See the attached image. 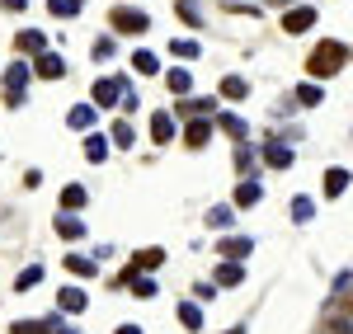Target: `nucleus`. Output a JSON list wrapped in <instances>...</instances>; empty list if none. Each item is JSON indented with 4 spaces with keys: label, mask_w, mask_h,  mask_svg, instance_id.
I'll return each mask as SVG.
<instances>
[{
    "label": "nucleus",
    "mask_w": 353,
    "mask_h": 334,
    "mask_svg": "<svg viewBox=\"0 0 353 334\" xmlns=\"http://www.w3.org/2000/svg\"><path fill=\"white\" fill-rule=\"evenodd\" d=\"M344 48H339V43H321V48H316V52H311V61H306V71H311V76H334V71H339V66H344Z\"/></svg>",
    "instance_id": "f257e3e1"
},
{
    "label": "nucleus",
    "mask_w": 353,
    "mask_h": 334,
    "mask_svg": "<svg viewBox=\"0 0 353 334\" xmlns=\"http://www.w3.org/2000/svg\"><path fill=\"white\" fill-rule=\"evenodd\" d=\"M24 90H28V66H24V61H14V66L5 71V99H10V109L24 104Z\"/></svg>",
    "instance_id": "f03ea898"
},
{
    "label": "nucleus",
    "mask_w": 353,
    "mask_h": 334,
    "mask_svg": "<svg viewBox=\"0 0 353 334\" xmlns=\"http://www.w3.org/2000/svg\"><path fill=\"white\" fill-rule=\"evenodd\" d=\"M113 28H118V33H146L151 19H146L141 10H132V5H123V10H113Z\"/></svg>",
    "instance_id": "7ed1b4c3"
},
{
    "label": "nucleus",
    "mask_w": 353,
    "mask_h": 334,
    "mask_svg": "<svg viewBox=\"0 0 353 334\" xmlns=\"http://www.w3.org/2000/svg\"><path fill=\"white\" fill-rule=\"evenodd\" d=\"M90 94H94V104H99V109H113V104H118V94H128V81H99Z\"/></svg>",
    "instance_id": "20e7f679"
},
{
    "label": "nucleus",
    "mask_w": 353,
    "mask_h": 334,
    "mask_svg": "<svg viewBox=\"0 0 353 334\" xmlns=\"http://www.w3.org/2000/svg\"><path fill=\"white\" fill-rule=\"evenodd\" d=\"M38 76H43V81H61V76H66V61L52 56V52H38Z\"/></svg>",
    "instance_id": "39448f33"
},
{
    "label": "nucleus",
    "mask_w": 353,
    "mask_h": 334,
    "mask_svg": "<svg viewBox=\"0 0 353 334\" xmlns=\"http://www.w3.org/2000/svg\"><path fill=\"white\" fill-rule=\"evenodd\" d=\"M57 306H61V311H71V315H81V311H85V292H81V287H61Z\"/></svg>",
    "instance_id": "423d86ee"
},
{
    "label": "nucleus",
    "mask_w": 353,
    "mask_h": 334,
    "mask_svg": "<svg viewBox=\"0 0 353 334\" xmlns=\"http://www.w3.org/2000/svg\"><path fill=\"white\" fill-rule=\"evenodd\" d=\"M311 24H316V10H292V14L283 19V28H288V33H306Z\"/></svg>",
    "instance_id": "0eeeda50"
},
{
    "label": "nucleus",
    "mask_w": 353,
    "mask_h": 334,
    "mask_svg": "<svg viewBox=\"0 0 353 334\" xmlns=\"http://www.w3.org/2000/svg\"><path fill=\"white\" fill-rule=\"evenodd\" d=\"M264 156H269L273 169H288V165H292V151H288L283 141H269V151H264Z\"/></svg>",
    "instance_id": "6e6552de"
},
{
    "label": "nucleus",
    "mask_w": 353,
    "mask_h": 334,
    "mask_svg": "<svg viewBox=\"0 0 353 334\" xmlns=\"http://www.w3.org/2000/svg\"><path fill=\"white\" fill-rule=\"evenodd\" d=\"M151 137H156V141L174 137V118H170V113H156V118H151Z\"/></svg>",
    "instance_id": "1a4fd4ad"
},
{
    "label": "nucleus",
    "mask_w": 353,
    "mask_h": 334,
    "mask_svg": "<svg viewBox=\"0 0 353 334\" xmlns=\"http://www.w3.org/2000/svg\"><path fill=\"white\" fill-rule=\"evenodd\" d=\"M208 137H212V123H189V132H184L189 146H208Z\"/></svg>",
    "instance_id": "9d476101"
},
{
    "label": "nucleus",
    "mask_w": 353,
    "mask_h": 334,
    "mask_svg": "<svg viewBox=\"0 0 353 334\" xmlns=\"http://www.w3.org/2000/svg\"><path fill=\"white\" fill-rule=\"evenodd\" d=\"M57 231H61V236H66V240H81V236H85L81 217H57Z\"/></svg>",
    "instance_id": "9b49d317"
},
{
    "label": "nucleus",
    "mask_w": 353,
    "mask_h": 334,
    "mask_svg": "<svg viewBox=\"0 0 353 334\" xmlns=\"http://www.w3.org/2000/svg\"><path fill=\"white\" fill-rule=\"evenodd\" d=\"M221 94H226V99H245V94H250V85H245L241 76H226V81H221Z\"/></svg>",
    "instance_id": "f8f14e48"
},
{
    "label": "nucleus",
    "mask_w": 353,
    "mask_h": 334,
    "mask_svg": "<svg viewBox=\"0 0 353 334\" xmlns=\"http://www.w3.org/2000/svg\"><path fill=\"white\" fill-rule=\"evenodd\" d=\"M221 254H226V259H245V254H250V240L231 236V240H221Z\"/></svg>",
    "instance_id": "ddd939ff"
},
{
    "label": "nucleus",
    "mask_w": 353,
    "mask_h": 334,
    "mask_svg": "<svg viewBox=\"0 0 353 334\" xmlns=\"http://www.w3.org/2000/svg\"><path fill=\"white\" fill-rule=\"evenodd\" d=\"M14 43H19V52H24V48H28V52H43V33H38V28H24Z\"/></svg>",
    "instance_id": "4468645a"
},
{
    "label": "nucleus",
    "mask_w": 353,
    "mask_h": 334,
    "mask_svg": "<svg viewBox=\"0 0 353 334\" xmlns=\"http://www.w3.org/2000/svg\"><path fill=\"white\" fill-rule=\"evenodd\" d=\"M344 189H349V174H344V169H330L325 174V194L334 198V194H344Z\"/></svg>",
    "instance_id": "2eb2a0df"
},
{
    "label": "nucleus",
    "mask_w": 353,
    "mask_h": 334,
    "mask_svg": "<svg viewBox=\"0 0 353 334\" xmlns=\"http://www.w3.org/2000/svg\"><path fill=\"white\" fill-rule=\"evenodd\" d=\"M132 66L141 71V76H156V71H161V61H156V52H137V56H132Z\"/></svg>",
    "instance_id": "dca6fc26"
},
{
    "label": "nucleus",
    "mask_w": 353,
    "mask_h": 334,
    "mask_svg": "<svg viewBox=\"0 0 353 334\" xmlns=\"http://www.w3.org/2000/svg\"><path fill=\"white\" fill-rule=\"evenodd\" d=\"M61 207H66V212H76V207H85V189H81V184H71V189L61 194Z\"/></svg>",
    "instance_id": "f3484780"
},
{
    "label": "nucleus",
    "mask_w": 353,
    "mask_h": 334,
    "mask_svg": "<svg viewBox=\"0 0 353 334\" xmlns=\"http://www.w3.org/2000/svg\"><path fill=\"white\" fill-rule=\"evenodd\" d=\"M85 156H90V160H104V156H109V141H104V137H90V141H85Z\"/></svg>",
    "instance_id": "a211bd4d"
},
{
    "label": "nucleus",
    "mask_w": 353,
    "mask_h": 334,
    "mask_svg": "<svg viewBox=\"0 0 353 334\" xmlns=\"http://www.w3.org/2000/svg\"><path fill=\"white\" fill-rule=\"evenodd\" d=\"M14 334H52V325H48V320H19Z\"/></svg>",
    "instance_id": "6ab92c4d"
},
{
    "label": "nucleus",
    "mask_w": 353,
    "mask_h": 334,
    "mask_svg": "<svg viewBox=\"0 0 353 334\" xmlns=\"http://www.w3.org/2000/svg\"><path fill=\"white\" fill-rule=\"evenodd\" d=\"M236 202H241V207L259 202V184H241V189H236Z\"/></svg>",
    "instance_id": "aec40b11"
},
{
    "label": "nucleus",
    "mask_w": 353,
    "mask_h": 334,
    "mask_svg": "<svg viewBox=\"0 0 353 334\" xmlns=\"http://www.w3.org/2000/svg\"><path fill=\"white\" fill-rule=\"evenodd\" d=\"M66 269H71V273H81V278H90V273H94V264H90V259H81V254H71V259H66Z\"/></svg>",
    "instance_id": "412c9836"
},
{
    "label": "nucleus",
    "mask_w": 353,
    "mask_h": 334,
    "mask_svg": "<svg viewBox=\"0 0 353 334\" xmlns=\"http://www.w3.org/2000/svg\"><path fill=\"white\" fill-rule=\"evenodd\" d=\"M38 278H43V269L33 264V269H24V273H19V282H14V287H19V292H28V287H33Z\"/></svg>",
    "instance_id": "4be33fe9"
},
{
    "label": "nucleus",
    "mask_w": 353,
    "mask_h": 334,
    "mask_svg": "<svg viewBox=\"0 0 353 334\" xmlns=\"http://www.w3.org/2000/svg\"><path fill=\"white\" fill-rule=\"evenodd\" d=\"M165 81H170V90H174V94H184V90H189V71H170Z\"/></svg>",
    "instance_id": "5701e85b"
},
{
    "label": "nucleus",
    "mask_w": 353,
    "mask_h": 334,
    "mask_svg": "<svg viewBox=\"0 0 353 334\" xmlns=\"http://www.w3.org/2000/svg\"><path fill=\"white\" fill-rule=\"evenodd\" d=\"M179 320H184V330H198V325H203V315H198V306H184V311H179Z\"/></svg>",
    "instance_id": "b1692460"
},
{
    "label": "nucleus",
    "mask_w": 353,
    "mask_h": 334,
    "mask_svg": "<svg viewBox=\"0 0 353 334\" xmlns=\"http://www.w3.org/2000/svg\"><path fill=\"white\" fill-rule=\"evenodd\" d=\"M94 123V109H71V127H90Z\"/></svg>",
    "instance_id": "393cba45"
},
{
    "label": "nucleus",
    "mask_w": 353,
    "mask_h": 334,
    "mask_svg": "<svg viewBox=\"0 0 353 334\" xmlns=\"http://www.w3.org/2000/svg\"><path fill=\"white\" fill-rule=\"evenodd\" d=\"M297 99H301V104H321V90H316V85H301Z\"/></svg>",
    "instance_id": "a878e982"
},
{
    "label": "nucleus",
    "mask_w": 353,
    "mask_h": 334,
    "mask_svg": "<svg viewBox=\"0 0 353 334\" xmlns=\"http://www.w3.org/2000/svg\"><path fill=\"white\" fill-rule=\"evenodd\" d=\"M81 10V0H52V14H76Z\"/></svg>",
    "instance_id": "bb28decb"
},
{
    "label": "nucleus",
    "mask_w": 353,
    "mask_h": 334,
    "mask_svg": "<svg viewBox=\"0 0 353 334\" xmlns=\"http://www.w3.org/2000/svg\"><path fill=\"white\" fill-rule=\"evenodd\" d=\"M113 141H118V146H132V127H128V123H118V127H113Z\"/></svg>",
    "instance_id": "cd10ccee"
},
{
    "label": "nucleus",
    "mask_w": 353,
    "mask_h": 334,
    "mask_svg": "<svg viewBox=\"0 0 353 334\" xmlns=\"http://www.w3.org/2000/svg\"><path fill=\"white\" fill-rule=\"evenodd\" d=\"M292 217H297V222H311V202H306V198L292 202Z\"/></svg>",
    "instance_id": "c85d7f7f"
},
{
    "label": "nucleus",
    "mask_w": 353,
    "mask_h": 334,
    "mask_svg": "<svg viewBox=\"0 0 353 334\" xmlns=\"http://www.w3.org/2000/svg\"><path fill=\"white\" fill-rule=\"evenodd\" d=\"M221 123H226V132H231V137H236V141L245 137V123H241V118H221Z\"/></svg>",
    "instance_id": "c756f323"
},
{
    "label": "nucleus",
    "mask_w": 353,
    "mask_h": 334,
    "mask_svg": "<svg viewBox=\"0 0 353 334\" xmlns=\"http://www.w3.org/2000/svg\"><path fill=\"white\" fill-rule=\"evenodd\" d=\"M109 52H113V43H109V38H94V61H104Z\"/></svg>",
    "instance_id": "7c9ffc66"
},
{
    "label": "nucleus",
    "mask_w": 353,
    "mask_h": 334,
    "mask_svg": "<svg viewBox=\"0 0 353 334\" xmlns=\"http://www.w3.org/2000/svg\"><path fill=\"white\" fill-rule=\"evenodd\" d=\"M137 264H141V269H156V264H161V250H146L141 259H137Z\"/></svg>",
    "instance_id": "2f4dec72"
},
{
    "label": "nucleus",
    "mask_w": 353,
    "mask_h": 334,
    "mask_svg": "<svg viewBox=\"0 0 353 334\" xmlns=\"http://www.w3.org/2000/svg\"><path fill=\"white\" fill-rule=\"evenodd\" d=\"M208 109H212L208 99H189V104H184V113H208Z\"/></svg>",
    "instance_id": "473e14b6"
},
{
    "label": "nucleus",
    "mask_w": 353,
    "mask_h": 334,
    "mask_svg": "<svg viewBox=\"0 0 353 334\" xmlns=\"http://www.w3.org/2000/svg\"><path fill=\"white\" fill-rule=\"evenodd\" d=\"M0 5H5V10H14V14H19V10H24L28 0H0Z\"/></svg>",
    "instance_id": "72a5a7b5"
},
{
    "label": "nucleus",
    "mask_w": 353,
    "mask_h": 334,
    "mask_svg": "<svg viewBox=\"0 0 353 334\" xmlns=\"http://www.w3.org/2000/svg\"><path fill=\"white\" fill-rule=\"evenodd\" d=\"M118 334H141V330H137V325H123V330H118Z\"/></svg>",
    "instance_id": "f704fd0d"
},
{
    "label": "nucleus",
    "mask_w": 353,
    "mask_h": 334,
    "mask_svg": "<svg viewBox=\"0 0 353 334\" xmlns=\"http://www.w3.org/2000/svg\"><path fill=\"white\" fill-rule=\"evenodd\" d=\"M231 334H245V330H231Z\"/></svg>",
    "instance_id": "c9c22d12"
}]
</instances>
